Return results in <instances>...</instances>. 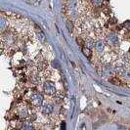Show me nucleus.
<instances>
[{"mask_svg": "<svg viewBox=\"0 0 130 130\" xmlns=\"http://www.w3.org/2000/svg\"><path fill=\"white\" fill-rule=\"evenodd\" d=\"M43 90L47 95H55L56 94V87L52 81L47 80L43 84Z\"/></svg>", "mask_w": 130, "mask_h": 130, "instance_id": "obj_1", "label": "nucleus"}, {"mask_svg": "<svg viewBox=\"0 0 130 130\" xmlns=\"http://www.w3.org/2000/svg\"><path fill=\"white\" fill-rule=\"evenodd\" d=\"M30 103L35 108L41 107L42 103H43V96L41 94H39V93L33 94L32 96H31V98H30Z\"/></svg>", "mask_w": 130, "mask_h": 130, "instance_id": "obj_2", "label": "nucleus"}, {"mask_svg": "<svg viewBox=\"0 0 130 130\" xmlns=\"http://www.w3.org/2000/svg\"><path fill=\"white\" fill-rule=\"evenodd\" d=\"M107 42H108L109 45L111 46L118 45V37H117V35L113 32L110 33L108 35V37H107Z\"/></svg>", "mask_w": 130, "mask_h": 130, "instance_id": "obj_3", "label": "nucleus"}, {"mask_svg": "<svg viewBox=\"0 0 130 130\" xmlns=\"http://www.w3.org/2000/svg\"><path fill=\"white\" fill-rule=\"evenodd\" d=\"M94 46H95V50L97 51L98 53H103V51H104V42L102 41V40H97L95 43H94Z\"/></svg>", "mask_w": 130, "mask_h": 130, "instance_id": "obj_4", "label": "nucleus"}, {"mask_svg": "<svg viewBox=\"0 0 130 130\" xmlns=\"http://www.w3.org/2000/svg\"><path fill=\"white\" fill-rule=\"evenodd\" d=\"M41 111H42V113L44 115H50L53 111V107L50 104H46L41 108Z\"/></svg>", "mask_w": 130, "mask_h": 130, "instance_id": "obj_5", "label": "nucleus"}, {"mask_svg": "<svg viewBox=\"0 0 130 130\" xmlns=\"http://www.w3.org/2000/svg\"><path fill=\"white\" fill-rule=\"evenodd\" d=\"M81 51L83 53V55H84L85 57H87V58H90L92 56V51L89 47H82Z\"/></svg>", "mask_w": 130, "mask_h": 130, "instance_id": "obj_6", "label": "nucleus"}, {"mask_svg": "<svg viewBox=\"0 0 130 130\" xmlns=\"http://www.w3.org/2000/svg\"><path fill=\"white\" fill-rule=\"evenodd\" d=\"M120 74L123 76V78L125 79V80H127V81H129V80H130V70L123 69Z\"/></svg>", "mask_w": 130, "mask_h": 130, "instance_id": "obj_7", "label": "nucleus"}, {"mask_svg": "<svg viewBox=\"0 0 130 130\" xmlns=\"http://www.w3.org/2000/svg\"><path fill=\"white\" fill-rule=\"evenodd\" d=\"M104 73L107 76H109V75L112 76L116 73V71L113 69H111V68H106V69H104Z\"/></svg>", "mask_w": 130, "mask_h": 130, "instance_id": "obj_8", "label": "nucleus"}, {"mask_svg": "<svg viewBox=\"0 0 130 130\" xmlns=\"http://www.w3.org/2000/svg\"><path fill=\"white\" fill-rule=\"evenodd\" d=\"M27 115H28V112H27V110H26V108H24V109H21V111L19 112V116L21 117H24V118H26L27 117Z\"/></svg>", "mask_w": 130, "mask_h": 130, "instance_id": "obj_9", "label": "nucleus"}, {"mask_svg": "<svg viewBox=\"0 0 130 130\" xmlns=\"http://www.w3.org/2000/svg\"><path fill=\"white\" fill-rule=\"evenodd\" d=\"M92 3H93L94 6L100 7L103 3V0H92Z\"/></svg>", "mask_w": 130, "mask_h": 130, "instance_id": "obj_10", "label": "nucleus"}, {"mask_svg": "<svg viewBox=\"0 0 130 130\" xmlns=\"http://www.w3.org/2000/svg\"><path fill=\"white\" fill-rule=\"evenodd\" d=\"M122 26H123L125 29L127 30H130V21H126L122 24Z\"/></svg>", "mask_w": 130, "mask_h": 130, "instance_id": "obj_11", "label": "nucleus"}, {"mask_svg": "<svg viewBox=\"0 0 130 130\" xmlns=\"http://www.w3.org/2000/svg\"><path fill=\"white\" fill-rule=\"evenodd\" d=\"M111 82H112V83H116V85H118L119 84V83H120V82H119V80H118V79H116V78H115V79H112V80H111Z\"/></svg>", "mask_w": 130, "mask_h": 130, "instance_id": "obj_12", "label": "nucleus"}, {"mask_svg": "<svg viewBox=\"0 0 130 130\" xmlns=\"http://www.w3.org/2000/svg\"><path fill=\"white\" fill-rule=\"evenodd\" d=\"M76 41H77V43H79V44H80V46H82L83 44H84V43H83V41H82L80 38H77V39H76Z\"/></svg>", "mask_w": 130, "mask_h": 130, "instance_id": "obj_13", "label": "nucleus"}, {"mask_svg": "<svg viewBox=\"0 0 130 130\" xmlns=\"http://www.w3.org/2000/svg\"><path fill=\"white\" fill-rule=\"evenodd\" d=\"M129 53H130V48H129Z\"/></svg>", "mask_w": 130, "mask_h": 130, "instance_id": "obj_14", "label": "nucleus"}]
</instances>
